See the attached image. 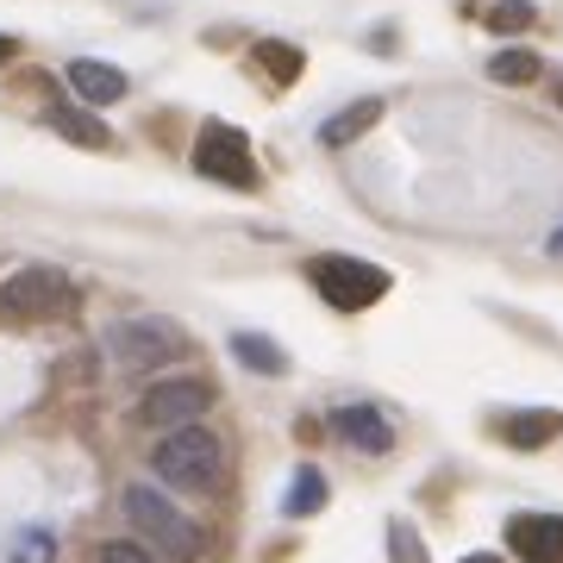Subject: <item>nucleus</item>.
I'll use <instances>...</instances> for the list:
<instances>
[{
	"instance_id": "obj_1",
	"label": "nucleus",
	"mask_w": 563,
	"mask_h": 563,
	"mask_svg": "<svg viewBox=\"0 0 563 563\" xmlns=\"http://www.w3.org/2000/svg\"><path fill=\"white\" fill-rule=\"evenodd\" d=\"M120 514H125V526L139 532V544L151 551V558H169V563H195L201 558V526L188 520L163 488H151V483H132L120 495Z\"/></svg>"
},
{
	"instance_id": "obj_2",
	"label": "nucleus",
	"mask_w": 563,
	"mask_h": 563,
	"mask_svg": "<svg viewBox=\"0 0 563 563\" xmlns=\"http://www.w3.org/2000/svg\"><path fill=\"white\" fill-rule=\"evenodd\" d=\"M151 470H157V483H169V488L207 495V488H220V476H225V444H220V432H207V426H176V432L157 439Z\"/></svg>"
},
{
	"instance_id": "obj_3",
	"label": "nucleus",
	"mask_w": 563,
	"mask_h": 563,
	"mask_svg": "<svg viewBox=\"0 0 563 563\" xmlns=\"http://www.w3.org/2000/svg\"><path fill=\"white\" fill-rule=\"evenodd\" d=\"M101 344H107V357H113V369L151 376V369H169L188 351V325L163 320V313H139V320H113Z\"/></svg>"
},
{
	"instance_id": "obj_4",
	"label": "nucleus",
	"mask_w": 563,
	"mask_h": 563,
	"mask_svg": "<svg viewBox=\"0 0 563 563\" xmlns=\"http://www.w3.org/2000/svg\"><path fill=\"white\" fill-rule=\"evenodd\" d=\"M307 282L325 295V307H339V313H363V307H376L395 288L383 263H363V257H313L307 263Z\"/></svg>"
},
{
	"instance_id": "obj_5",
	"label": "nucleus",
	"mask_w": 563,
	"mask_h": 563,
	"mask_svg": "<svg viewBox=\"0 0 563 563\" xmlns=\"http://www.w3.org/2000/svg\"><path fill=\"white\" fill-rule=\"evenodd\" d=\"M76 307V282L63 276V269H20V276L0 282V320H57Z\"/></svg>"
},
{
	"instance_id": "obj_6",
	"label": "nucleus",
	"mask_w": 563,
	"mask_h": 563,
	"mask_svg": "<svg viewBox=\"0 0 563 563\" xmlns=\"http://www.w3.org/2000/svg\"><path fill=\"white\" fill-rule=\"evenodd\" d=\"M213 407V383L207 376H176V383H151L139 401V426L151 432H176V426H201V413Z\"/></svg>"
},
{
	"instance_id": "obj_7",
	"label": "nucleus",
	"mask_w": 563,
	"mask_h": 563,
	"mask_svg": "<svg viewBox=\"0 0 563 563\" xmlns=\"http://www.w3.org/2000/svg\"><path fill=\"white\" fill-rule=\"evenodd\" d=\"M195 169L207 181H232V188H257V163H251V139L239 125L207 120L201 139H195Z\"/></svg>"
},
{
	"instance_id": "obj_8",
	"label": "nucleus",
	"mask_w": 563,
	"mask_h": 563,
	"mask_svg": "<svg viewBox=\"0 0 563 563\" xmlns=\"http://www.w3.org/2000/svg\"><path fill=\"white\" fill-rule=\"evenodd\" d=\"M507 551L520 563H563V514H520V520H507Z\"/></svg>"
},
{
	"instance_id": "obj_9",
	"label": "nucleus",
	"mask_w": 563,
	"mask_h": 563,
	"mask_svg": "<svg viewBox=\"0 0 563 563\" xmlns=\"http://www.w3.org/2000/svg\"><path fill=\"white\" fill-rule=\"evenodd\" d=\"M332 432H339L351 451H363V457H383V451H395V426H388L376 407H363V401L339 407V413H332Z\"/></svg>"
},
{
	"instance_id": "obj_10",
	"label": "nucleus",
	"mask_w": 563,
	"mask_h": 563,
	"mask_svg": "<svg viewBox=\"0 0 563 563\" xmlns=\"http://www.w3.org/2000/svg\"><path fill=\"white\" fill-rule=\"evenodd\" d=\"M63 76H69V88H76L88 107H113V101H125V88H132V81H125V69L95 63V57H76Z\"/></svg>"
},
{
	"instance_id": "obj_11",
	"label": "nucleus",
	"mask_w": 563,
	"mask_h": 563,
	"mask_svg": "<svg viewBox=\"0 0 563 563\" xmlns=\"http://www.w3.org/2000/svg\"><path fill=\"white\" fill-rule=\"evenodd\" d=\"M383 125V101H351L339 107L332 120H320V144L325 151H344V144H357L363 132H376Z\"/></svg>"
},
{
	"instance_id": "obj_12",
	"label": "nucleus",
	"mask_w": 563,
	"mask_h": 563,
	"mask_svg": "<svg viewBox=\"0 0 563 563\" xmlns=\"http://www.w3.org/2000/svg\"><path fill=\"white\" fill-rule=\"evenodd\" d=\"M563 432V413H551V407H532V413H514V420H501V439L520 444V451H539V444H551Z\"/></svg>"
},
{
	"instance_id": "obj_13",
	"label": "nucleus",
	"mask_w": 563,
	"mask_h": 563,
	"mask_svg": "<svg viewBox=\"0 0 563 563\" xmlns=\"http://www.w3.org/2000/svg\"><path fill=\"white\" fill-rule=\"evenodd\" d=\"M232 357H239L244 369H257V376H288V351H282L276 339H263V332H239V339H232Z\"/></svg>"
},
{
	"instance_id": "obj_14",
	"label": "nucleus",
	"mask_w": 563,
	"mask_h": 563,
	"mask_svg": "<svg viewBox=\"0 0 563 563\" xmlns=\"http://www.w3.org/2000/svg\"><path fill=\"white\" fill-rule=\"evenodd\" d=\"M51 125H57L69 144H88V151H113V132H107L95 113H81V107H51Z\"/></svg>"
},
{
	"instance_id": "obj_15",
	"label": "nucleus",
	"mask_w": 563,
	"mask_h": 563,
	"mask_svg": "<svg viewBox=\"0 0 563 563\" xmlns=\"http://www.w3.org/2000/svg\"><path fill=\"white\" fill-rule=\"evenodd\" d=\"M288 514H295V520H307V514H320L325 507V476L320 470H295V488H288Z\"/></svg>"
},
{
	"instance_id": "obj_16",
	"label": "nucleus",
	"mask_w": 563,
	"mask_h": 563,
	"mask_svg": "<svg viewBox=\"0 0 563 563\" xmlns=\"http://www.w3.org/2000/svg\"><path fill=\"white\" fill-rule=\"evenodd\" d=\"M532 76H539V57H532V51H501V57H488V81H507V88H526Z\"/></svg>"
},
{
	"instance_id": "obj_17",
	"label": "nucleus",
	"mask_w": 563,
	"mask_h": 563,
	"mask_svg": "<svg viewBox=\"0 0 563 563\" xmlns=\"http://www.w3.org/2000/svg\"><path fill=\"white\" fill-rule=\"evenodd\" d=\"M532 20H539V7H532V0H495V7H483L488 32H526Z\"/></svg>"
},
{
	"instance_id": "obj_18",
	"label": "nucleus",
	"mask_w": 563,
	"mask_h": 563,
	"mask_svg": "<svg viewBox=\"0 0 563 563\" xmlns=\"http://www.w3.org/2000/svg\"><path fill=\"white\" fill-rule=\"evenodd\" d=\"M257 63H263V76H276V81L301 76V51H295V44H282V38H263L257 44Z\"/></svg>"
},
{
	"instance_id": "obj_19",
	"label": "nucleus",
	"mask_w": 563,
	"mask_h": 563,
	"mask_svg": "<svg viewBox=\"0 0 563 563\" xmlns=\"http://www.w3.org/2000/svg\"><path fill=\"white\" fill-rule=\"evenodd\" d=\"M51 558H57V539H51L44 526H32V532L13 539V563H51Z\"/></svg>"
},
{
	"instance_id": "obj_20",
	"label": "nucleus",
	"mask_w": 563,
	"mask_h": 563,
	"mask_svg": "<svg viewBox=\"0 0 563 563\" xmlns=\"http://www.w3.org/2000/svg\"><path fill=\"white\" fill-rule=\"evenodd\" d=\"M388 544H395V563H426V551H420V539H413V526L407 520L388 526Z\"/></svg>"
},
{
	"instance_id": "obj_21",
	"label": "nucleus",
	"mask_w": 563,
	"mask_h": 563,
	"mask_svg": "<svg viewBox=\"0 0 563 563\" xmlns=\"http://www.w3.org/2000/svg\"><path fill=\"white\" fill-rule=\"evenodd\" d=\"M101 563H157V558H151L139 539H107L101 544Z\"/></svg>"
},
{
	"instance_id": "obj_22",
	"label": "nucleus",
	"mask_w": 563,
	"mask_h": 563,
	"mask_svg": "<svg viewBox=\"0 0 563 563\" xmlns=\"http://www.w3.org/2000/svg\"><path fill=\"white\" fill-rule=\"evenodd\" d=\"M13 51H20V44H13V38H7V32H0V63L13 57Z\"/></svg>"
},
{
	"instance_id": "obj_23",
	"label": "nucleus",
	"mask_w": 563,
	"mask_h": 563,
	"mask_svg": "<svg viewBox=\"0 0 563 563\" xmlns=\"http://www.w3.org/2000/svg\"><path fill=\"white\" fill-rule=\"evenodd\" d=\"M551 257H563V232H558V239H551Z\"/></svg>"
},
{
	"instance_id": "obj_24",
	"label": "nucleus",
	"mask_w": 563,
	"mask_h": 563,
	"mask_svg": "<svg viewBox=\"0 0 563 563\" xmlns=\"http://www.w3.org/2000/svg\"><path fill=\"white\" fill-rule=\"evenodd\" d=\"M463 563H501V558H463Z\"/></svg>"
},
{
	"instance_id": "obj_25",
	"label": "nucleus",
	"mask_w": 563,
	"mask_h": 563,
	"mask_svg": "<svg viewBox=\"0 0 563 563\" xmlns=\"http://www.w3.org/2000/svg\"><path fill=\"white\" fill-rule=\"evenodd\" d=\"M558 107H563V81H558Z\"/></svg>"
}]
</instances>
